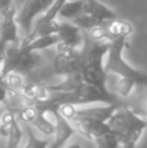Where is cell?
I'll use <instances>...</instances> for the list:
<instances>
[{"label": "cell", "instance_id": "cell-21", "mask_svg": "<svg viewBox=\"0 0 147 148\" xmlns=\"http://www.w3.org/2000/svg\"><path fill=\"white\" fill-rule=\"evenodd\" d=\"M93 142L95 143L96 148H119L120 147L116 135H115L111 130H108L104 134L99 135L98 138H95Z\"/></svg>", "mask_w": 147, "mask_h": 148}, {"label": "cell", "instance_id": "cell-24", "mask_svg": "<svg viewBox=\"0 0 147 148\" xmlns=\"http://www.w3.org/2000/svg\"><path fill=\"white\" fill-rule=\"evenodd\" d=\"M13 7V0H0V13Z\"/></svg>", "mask_w": 147, "mask_h": 148}, {"label": "cell", "instance_id": "cell-8", "mask_svg": "<svg viewBox=\"0 0 147 148\" xmlns=\"http://www.w3.org/2000/svg\"><path fill=\"white\" fill-rule=\"evenodd\" d=\"M55 0H25L17 8L16 22L18 29L23 33V36H27L31 31L34 18L42 12H46L52 5Z\"/></svg>", "mask_w": 147, "mask_h": 148}, {"label": "cell", "instance_id": "cell-3", "mask_svg": "<svg viewBox=\"0 0 147 148\" xmlns=\"http://www.w3.org/2000/svg\"><path fill=\"white\" fill-rule=\"evenodd\" d=\"M126 39L128 38L120 36L109 42L104 72L107 75L112 74V75H117L119 78H129L134 81L137 86H147V74L130 66L122 57V52L126 47Z\"/></svg>", "mask_w": 147, "mask_h": 148}, {"label": "cell", "instance_id": "cell-17", "mask_svg": "<svg viewBox=\"0 0 147 148\" xmlns=\"http://www.w3.org/2000/svg\"><path fill=\"white\" fill-rule=\"evenodd\" d=\"M106 27L112 40L116 38H120V36L128 38V36L132 35L133 30H134L133 25L130 22H128V21H120V20L108 21V22H106Z\"/></svg>", "mask_w": 147, "mask_h": 148}, {"label": "cell", "instance_id": "cell-16", "mask_svg": "<svg viewBox=\"0 0 147 148\" xmlns=\"http://www.w3.org/2000/svg\"><path fill=\"white\" fill-rule=\"evenodd\" d=\"M20 43L25 47L27 51L30 52H38V51H44L48 49L51 47H56L57 44H60V38L57 34H51V35H44L35 38L34 40L29 42V43H22L20 40Z\"/></svg>", "mask_w": 147, "mask_h": 148}, {"label": "cell", "instance_id": "cell-20", "mask_svg": "<svg viewBox=\"0 0 147 148\" xmlns=\"http://www.w3.org/2000/svg\"><path fill=\"white\" fill-rule=\"evenodd\" d=\"M135 87H137V84H135V82L132 81V79L119 78L116 86H115L113 94H116L117 96L121 97V99H128V97H130V95L133 94Z\"/></svg>", "mask_w": 147, "mask_h": 148}, {"label": "cell", "instance_id": "cell-13", "mask_svg": "<svg viewBox=\"0 0 147 148\" xmlns=\"http://www.w3.org/2000/svg\"><path fill=\"white\" fill-rule=\"evenodd\" d=\"M69 122L73 125L76 133H80L82 136H85L86 139H90V140H94L99 135L109 130L107 122H104V121L85 118V120H74L69 121Z\"/></svg>", "mask_w": 147, "mask_h": 148}, {"label": "cell", "instance_id": "cell-7", "mask_svg": "<svg viewBox=\"0 0 147 148\" xmlns=\"http://www.w3.org/2000/svg\"><path fill=\"white\" fill-rule=\"evenodd\" d=\"M67 0H55L52 3V5L48 9L44 12V14L41 18L36 20V22L33 23L31 31L27 36H23L21 39L22 43H29V42L34 40L35 38L39 36H44V35H51V34H56L57 33V27H59V22L56 21V17L59 14V10L61 8V5Z\"/></svg>", "mask_w": 147, "mask_h": 148}, {"label": "cell", "instance_id": "cell-22", "mask_svg": "<svg viewBox=\"0 0 147 148\" xmlns=\"http://www.w3.org/2000/svg\"><path fill=\"white\" fill-rule=\"evenodd\" d=\"M72 23L76 25L77 27H80L82 31H87V30H90V29L95 27V26L100 25V23H103V22H99L98 20H95L94 17L86 14V13H81L80 16H77L76 18H73Z\"/></svg>", "mask_w": 147, "mask_h": 148}, {"label": "cell", "instance_id": "cell-9", "mask_svg": "<svg viewBox=\"0 0 147 148\" xmlns=\"http://www.w3.org/2000/svg\"><path fill=\"white\" fill-rule=\"evenodd\" d=\"M47 112L42 109L38 104L34 103H27L23 108H21L17 112V120L26 125L31 126L33 129H36L44 134L46 136H51L54 134V122L46 117Z\"/></svg>", "mask_w": 147, "mask_h": 148}, {"label": "cell", "instance_id": "cell-11", "mask_svg": "<svg viewBox=\"0 0 147 148\" xmlns=\"http://www.w3.org/2000/svg\"><path fill=\"white\" fill-rule=\"evenodd\" d=\"M16 13L17 9L13 5L8 10L0 13V42L4 44L18 43L20 38V29L16 22Z\"/></svg>", "mask_w": 147, "mask_h": 148}, {"label": "cell", "instance_id": "cell-23", "mask_svg": "<svg viewBox=\"0 0 147 148\" xmlns=\"http://www.w3.org/2000/svg\"><path fill=\"white\" fill-rule=\"evenodd\" d=\"M7 94H8V86L3 82V83H0V104H4L5 99H7Z\"/></svg>", "mask_w": 147, "mask_h": 148}, {"label": "cell", "instance_id": "cell-1", "mask_svg": "<svg viewBox=\"0 0 147 148\" xmlns=\"http://www.w3.org/2000/svg\"><path fill=\"white\" fill-rule=\"evenodd\" d=\"M51 91V90H49ZM124 104L119 96L109 91L107 86L91 83H81L70 91H51L48 100L41 104H70V105H89V104ZM38 104V103H36Z\"/></svg>", "mask_w": 147, "mask_h": 148}, {"label": "cell", "instance_id": "cell-18", "mask_svg": "<svg viewBox=\"0 0 147 148\" xmlns=\"http://www.w3.org/2000/svg\"><path fill=\"white\" fill-rule=\"evenodd\" d=\"M81 13H82V0H70V1H65L61 5L57 16L64 20L72 21Z\"/></svg>", "mask_w": 147, "mask_h": 148}, {"label": "cell", "instance_id": "cell-26", "mask_svg": "<svg viewBox=\"0 0 147 148\" xmlns=\"http://www.w3.org/2000/svg\"><path fill=\"white\" fill-rule=\"evenodd\" d=\"M65 148H82V147H81L80 143H72V144H69V146L65 147Z\"/></svg>", "mask_w": 147, "mask_h": 148}, {"label": "cell", "instance_id": "cell-14", "mask_svg": "<svg viewBox=\"0 0 147 148\" xmlns=\"http://www.w3.org/2000/svg\"><path fill=\"white\" fill-rule=\"evenodd\" d=\"M82 13L91 16L99 22L117 20L116 12L98 0H82Z\"/></svg>", "mask_w": 147, "mask_h": 148}, {"label": "cell", "instance_id": "cell-12", "mask_svg": "<svg viewBox=\"0 0 147 148\" xmlns=\"http://www.w3.org/2000/svg\"><path fill=\"white\" fill-rule=\"evenodd\" d=\"M57 35L60 38V44L70 47V48L80 49L82 48L85 42V31L73 25L72 22H59Z\"/></svg>", "mask_w": 147, "mask_h": 148}, {"label": "cell", "instance_id": "cell-10", "mask_svg": "<svg viewBox=\"0 0 147 148\" xmlns=\"http://www.w3.org/2000/svg\"><path fill=\"white\" fill-rule=\"evenodd\" d=\"M36 104V103H34ZM41 108H43L47 113H51L54 116V142L49 146V148H64L67 142L73 136V134H76V130L73 127V125L59 112V105L55 104H38Z\"/></svg>", "mask_w": 147, "mask_h": 148}, {"label": "cell", "instance_id": "cell-27", "mask_svg": "<svg viewBox=\"0 0 147 148\" xmlns=\"http://www.w3.org/2000/svg\"><path fill=\"white\" fill-rule=\"evenodd\" d=\"M4 82V78H3V74H1V62H0V83Z\"/></svg>", "mask_w": 147, "mask_h": 148}, {"label": "cell", "instance_id": "cell-2", "mask_svg": "<svg viewBox=\"0 0 147 148\" xmlns=\"http://www.w3.org/2000/svg\"><path fill=\"white\" fill-rule=\"evenodd\" d=\"M107 125L116 135L120 148H137V143L147 129V121L122 104L107 120Z\"/></svg>", "mask_w": 147, "mask_h": 148}, {"label": "cell", "instance_id": "cell-25", "mask_svg": "<svg viewBox=\"0 0 147 148\" xmlns=\"http://www.w3.org/2000/svg\"><path fill=\"white\" fill-rule=\"evenodd\" d=\"M7 44L1 43L0 42V62H3V59H4V55H5V49H7Z\"/></svg>", "mask_w": 147, "mask_h": 148}, {"label": "cell", "instance_id": "cell-28", "mask_svg": "<svg viewBox=\"0 0 147 148\" xmlns=\"http://www.w3.org/2000/svg\"><path fill=\"white\" fill-rule=\"evenodd\" d=\"M3 112H4V108H0V117H1V114H3Z\"/></svg>", "mask_w": 147, "mask_h": 148}, {"label": "cell", "instance_id": "cell-5", "mask_svg": "<svg viewBox=\"0 0 147 148\" xmlns=\"http://www.w3.org/2000/svg\"><path fill=\"white\" fill-rule=\"evenodd\" d=\"M56 56L51 60L47 66L49 75L69 77L80 73L83 64V48L76 49L70 47L57 44Z\"/></svg>", "mask_w": 147, "mask_h": 148}, {"label": "cell", "instance_id": "cell-4", "mask_svg": "<svg viewBox=\"0 0 147 148\" xmlns=\"http://www.w3.org/2000/svg\"><path fill=\"white\" fill-rule=\"evenodd\" d=\"M42 57L36 52H30L18 42V43L8 44L5 49L4 59L1 62L3 78L10 73L17 74H31L35 69L41 68Z\"/></svg>", "mask_w": 147, "mask_h": 148}, {"label": "cell", "instance_id": "cell-19", "mask_svg": "<svg viewBox=\"0 0 147 148\" xmlns=\"http://www.w3.org/2000/svg\"><path fill=\"white\" fill-rule=\"evenodd\" d=\"M21 123H22V127H23V133H25V135H26V143L23 147L18 146L17 148H48V139L38 138L31 126L26 125V123H23V122H21Z\"/></svg>", "mask_w": 147, "mask_h": 148}, {"label": "cell", "instance_id": "cell-6", "mask_svg": "<svg viewBox=\"0 0 147 148\" xmlns=\"http://www.w3.org/2000/svg\"><path fill=\"white\" fill-rule=\"evenodd\" d=\"M122 104H104L100 107H83V105H70V104H63L60 105L57 109L59 112L67 118L68 121H74V120H98L107 122L112 113L117 109Z\"/></svg>", "mask_w": 147, "mask_h": 148}, {"label": "cell", "instance_id": "cell-15", "mask_svg": "<svg viewBox=\"0 0 147 148\" xmlns=\"http://www.w3.org/2000/svg\"><path fill=\"white\" fill-rule=\"evenodd\" d=\"M125 105L138 117L147 121V86H139L138 94Z\"/></svg>", "mask_w": 147, "mask_h": 148}]
</instances>
